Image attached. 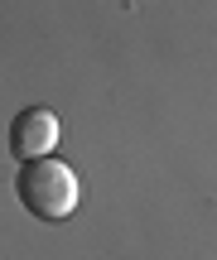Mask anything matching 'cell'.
<instances>
[{
	"mask_svg": "<svg viewBox=\"0 0 217 260\" xmlns=\"http://www.w3.org/2000/svg\"><path fill=\"white\" fill-rule=\"evenodd\" d=\"M15 193H19V203H24L29 217H39V222H68V217L77 212L82 188H77V174L63 164V159L44 154V159L19 164Z\"/></svg>",
	"mask_w": 217,
	"mask_h": 260,
	"instance_id": "1",
	"label": "cell"
},
{
	"mask_svg": "<svg viewBox=\"0 0 217 260\" xmlns=\"http://www.w3.org/2000/svg\"><path fill=\"white\" fill-rule=\"evenodd\" d=\"M58 145V116L48 111V106H24V111L10 121V154L15 159H44L53 154Z\"/></svg>",
	"mask_w": 217,
	"mask_h": 260,
	"instance_id": "2",
	"label": "cell"
}]
</instances>
